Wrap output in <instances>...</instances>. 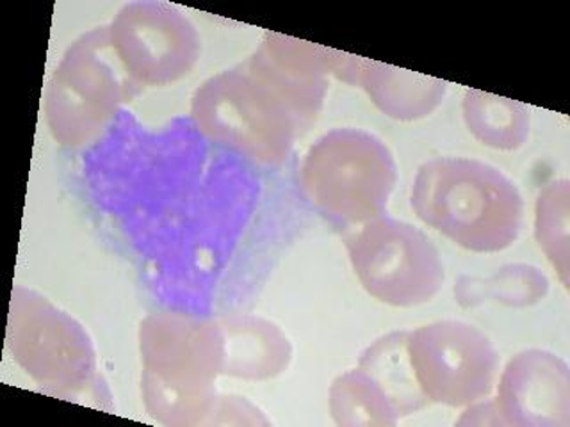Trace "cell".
<instances>
[{
	"mask_svg": "<svg viewBox=\"0 0 570 427\" xmlns=\"http://www.w3.org/2000/svg\"><path fill=\"white\" fill-rule=\"evenodd\" d=\"M111 43L138 86L174 85L200 59L202 41L186 14L163 2L124 6L112 20Z\"/></svg>",
	"mask_w": 570,
	"mask_h": 427,
	"instance_id": "cell-9",
	"label": "cell"
},
{
	"mask_svg": "<svg viewBox=\"0 0 570 427\" xmlns=\"http://www.w3.org/2000/svg\"><path fill=\"white\" fill-rule=\"evenodd\" d=\"M409 355L430 405H472L489 397L498 378L495 347L476 326L463 320H436L412 329Z\"/></svg>",
	"mask_w": 570,
	"mask_h": 427,
	"instance_id": "cell-7",
	"label": "cell"
},
{
	"mask_svg": "<svg viewBox=\"0 0 570 427\" xmlns=\"http://www.w3.org/2000/svg\"><path fill=\"white\" fill-rule=\"evenodd\" d=\"M459 426H508L498 399H480L465 406L462 417L456 420Z\"/></svg>",
	"mask_w": 570,
	"mask_h": 427,
	"instance_id": "cell-20",
	"label": "cell"
},
{
	"mask_svg": "<svg viewBox=\"0 0 570 427\" xmlns=\"http://www.w3.org/2000/svg\"><path fill=\"white\" fill-rule=\"evenodd\" d=\"M330 414L337 426H396L400 414L382 388L361 369L341 374L330 387Z\"/></svg>",
	"mask_w": 570,
	"mask_h": 427,
	"instance_id": "cell-17",
	"label": "cell"
},
{
	"mask_svg": "<svg viewBox=\"0 0 570 427\" xmlns=\"http://www.w3.org/2000/svg\"><path fill=\"white\" fill-rule=\"evenodd\" d=\"M8 346L14 360L43 387L61 390L82 387L95 370V352L85 329L52 302L17 289L9 316Z\"/></svg>",
	"mask_w": 570,
	"mask_h": 427,
	"instance_id": "cell-8",
	"label": "cell"
},
{
	"mask_svg": "<svg viewBox=\"0 0 570 427\" xmlns=\"http://www.w3.org/2000/svg\"><path fill=\"white\" fill-rule=\"evenodd\" d=\"M495 399L508 426L569 427V365L546 349L517 352L501 374Z\"/></svg>",
	"mask_w": 570,
	"mask_h": 427,
	"instance_id": "cell-11",
	"label": "cell"
},
{
	"mask_svg": "<svg viewBox=\"0 0 570 427\" xmlns=\"http://www.w3.org/2000/svg\"><path fill=\"white\" fill-rule=\"evenodd\" d=\"M338 53L289 36L266 32L245 68L289 109L298 130H307L325 102L328 76H335Z\"/></svg>",
	"mask_w": 570,
	"mask_h": 427,
	"instance_id": "cell-10",
	"label": "cell"
},
{
	"mask_svg": "<svg viewBox=\"0 0 570 427\" xmlns=\"http://www.w3.org/2000/svg\"><path fill=\"white\" fill-rule=\"evenodd\" d=\"M534 239L557 269L561 284L570 276V183L567 178L546 183L534 205Z\"/></svg>",
	"mask_w": 570,
	"mask_h": 427,
	"instance_id": "cell-18",
	"label": "cell"
},
{
	"mask_svg": "<svg viewBox=\"0 0 570 427\" xmlns=\"http://www.w3.org/2000/svg\"><path fill=\"white\" fill-rule=\"evenodd\" d=\"M548 276L530 264H508L490 276H462L454 285L460 307L499 302L510 308H530L548 298Z\"/></svg>",
	"mask_w": 570,
	"mask_h": 427,
	"instance_id": "cell-15",
	"label": "cell"
},
{
	"mask_svg": "<svg viewBox=\"0 0 570 427\" xmlns=\"http://www.w3.org/2000/svg\"><path fill=\"white\" fill-rule=\"evenodd\" d=\"M191 116L207 138L264 165L287 159L299 132L289 109L245 67L205 80Z\"/></svg>",
	"mask_w": 570,
	"mask_h": 427,
	"instance_id": "cell-4",
	"label": "cell"
},
{
	"mask_svg": "<svg viewBox=\"0 0 570 427\" xmlns=\"http://www.w3.org/2000/svg\"><path fill=\"white\" fill-rule=\"evenodd\" d=\"M353 271L367 292L392 307L432 301L444 285L441 251L414 225L379 216L346 240Z\"/></svg>",
	"mask_w": 570,
	"mask_h": 427,
	"instance_id": "cell-6",
	"label": "cell"
},
{
	"mask_svg": "<svg viewBox=\"0 0 570 427\" xmlns=\"http://www.w3.org/2000/svg\"><path fill=\"white\" fill-rule=\"evenodd\" d=\"M223 335L222 376L266 381L289 367L293 346L272 320L249 314L219 317Z\"/></svg>",
	"mask_w": 570,
	"mask_h": 427,
	"instance_id": "cell-12",
	"label": "cell"
},
{
	"mask_svg": "<svg viewBox=\"0 0 570 427\" xmlns=\"http://www.w3.org/2000/svg\"><path fill=\"white\" fill-rule=\"evenodd\" d=\"M410 201L421 221L472 254L510 248L524 219L515 183L495 166L468 157L426 160Z\"/></svg>",
	"mask_w": 570,
	"mask_h": 427,
	"instance_id": "cell-1",
	"label": "cell"
},
{
	"mask_svg": "<svg viewBox=\"0 0 570 427\" xmlns=\"http://www.w3.org/2000/svg\"><path fill=\"white\" fill-rule=\"evenodd\" d=\"M139 346L148 414L168 426H207L223 367L218 320L156 314L142 322Z\"/></svg>",
	"mask_w": 570,
	"mask_h": 427,
	"instance_id": "cell-2",
	"label": "cell"
},
{
	"mask_svg": "<svg viewBox=\"0 0 570 427\" xmlns=\"http://www.w3.org/2000/svg\"><path fill=\"white\" fill-rule=\"evenodd\" d=\"M355 85L365 89L383 115L400 121L426 118L448 93L445 80L362 58Z\"/></svg>",
	"mask_w": 570,
	"mask_h": 427,
	"instance_id": "cell-13",
	"label": "cell"
},
{
	"mask_svg": "<svg viewBox=\"0 0 570 427\" xmlns=\"http://www.w3.org/2000/svg\"><path fill=\"white\" fill-rule=\"evenodd\" d=\"M255 426V424H269L263 411L257 406L252 405L245 397L218 396L216 406H214L213 417L209 426Z\"/></svg>",
	"mask_w": 570,
	"mask_h": 427,
	"instance_id": "cell-19",
	"label": "cell"
},
{
	"mask_svg": "<svg viewBox=\"0 0 570 427\" xmlns=\"http://www.w3.org/2000/svg\"><path fill=\"white\" fill-rule=\"evenodd\" d=\"M299 182L312 205L330 219L364 225L387 207L397 166L385 142L373 133L335 129L308 148Z\"/></svg>",
	"mask_w": 570,
	"mask_h": 427,
	"instance_id": "cell-3",
	"label": "cell"
},
{
	"mask_svg": "<svg viewBox=\"0 0 570 427\" xmlns=\"http://www.w3.org/2000/svg\"><path fill=\"white\" fill-rule=\"evenodd\" d=\"M136 85L121 64L109 29H95L71 44L47 89V120L53 138L85 145L104 129Z\"/></svg>",
	"mask_w": 570,
	"mask_h": 427,
	"instance_id": "cell-5",
	"label": "cell"
},
{
	"mask_svg": "<svg viewBox=\"0 0 570 427\" xmlns=\"http://www.w3.org/2000/svg\"><path fill=\"white\" fill-rule=\"evenodd\" d=\"M462 111L469 132L485 147L513 151L530 138V109L512 98L468 89Z\"/></svg>",
	"mask_w": 570,
	"mask_h": 427,
	"instance_id": "cell-16",
	"label": "cell"
},
{
	"mask_svg": "<svg viewBox=\"0 0 570 427\" xmlns=\"http://www.w3.org/2000/svg\"><path fill=\"white\" fill-rule=\"evenodd\" d=\"M358 367L382 388L400 417L430 406L410 361L409 331L383 335L362 352Z\"/></svg>",
	"mask_w": 570,
	"mask_h": 427,
	"instance_id": "cell-14",
	"label": "cell"
}]
</instances>
